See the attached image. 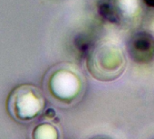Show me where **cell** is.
Listing matches in <instances>:
<instances>
[{"label":"cell","instance_id":"6da1fadb","mask_svg":"<svg viewBox=\"0 0 154 139\" xmlns=\"http://www.w3.org/2000/svg\"><path fill=\"white\" fill-rule=\"evenodd\" d=\"M126 65L122 48L112 41L98 43L87 58V69L91 75L101 81H112L123 72Z\"/></svg>","mask_w":154,"mask_h":139},{"label":"cell","instance_id":"7a4b0ae2","mask_svg":"<svg viewBox=\"0 0 154 139\" xmlns=\"http://www.w3.org/2000/svg\"><path fill=\"white\" fill-rule=\"evenodd\" d=\"M82 73L72 65H60L51 71L45 80V86L51 97L61 103H72L84 90Z\"/></svg>","mask_w":154,"mask_h":139},{"label":"cell","instance_id":"3957f363","mask_svg":"<svg viewBox=\"0 0 154 139\" xmlns=\"http://www.w3.org/2000/svg\"><path fill=\"white\" fill-rule=\"evenodd\" d=\"M45 99L41 90L33 85H21L9 95L8 108L10 115L21 122L33 121L44 111Z\"/></svg>","mask_w":154,"mask_h":139},{"label":"cell","instance_id":"277c9868","mask_svg":"<svg viewBox=\"0 0 154 139\" xmlns=\"http://www.w3.org/2000/svg\"><path fill=\"white\" fill-rule=\"evenodd\" d=\"M132 59L140 63H147L154 59V37L146 32L136 34L129 43Z\"/></svg>","mask_w":154,"mask_h":139},{"label":"cell","instance_id":"5b68a950","mask_svg":"<svg viewBox=\"0 0 154 139\" xmlns=\"http://www.w3.org/2000/svg\"><path fill=\"white\" fill-rule=\"evenodd\" d=\"M109 15L115 22L122 20H131L139 13L138 0H115L109 7Z\"/></svg>","mask_w":154,"mask_h":139},{"label":"cell","instance_id":"8992f818","mask_svg":"<svg viewBox=\"0 0 154 139\" xmlns=\"http://www.w3.org/2000/svg\"><path fill=\"white\" fill-rule=\"evenodd\" d=\"M144 1H145V3H146L148 6L154 7V0H144Z\"/></svg>","mask_w":154,"mask_h":139},{"label":"cell","instance_id":"52a82bcc","mask_svg":"<svg viewBox=\"0 0 154 139\" xmlns=\"http://www.w3.org/2000/svg\"><path fill=\"white\" fill-rule=\"evenodd\" d=\"M152 27H153V31H154V21H153V24H152Z\"/></svg>","mask_w":154,"mask_h":139}]
</instances>
